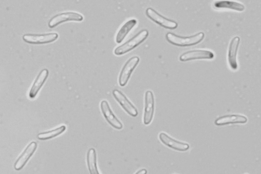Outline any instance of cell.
Masks as SVG:
<instances>
[{"label":"cell","instance_id":"obj_11","mask_svg":"<svg viewBox=\"0 0 261 174\" xmlns=\"http://www.w3.org/2000/svg\"><path fill=\"white\" fill-rule=\"evenodd\" d=\"M101 110L107 122L117 130H121L123 125L114 115L108 102L103 100L101 103Z\"/></svg>","mask_w":261,"mask_h":174},{"label":"cell","instance_id":"obj_21","mask_svg":"<svg viewBox=\"0 0 261 174\" xmlns=\"http://www.w3.org/2000/svg\"></svg>","mask_w":261,"mask_h":174},{"label":"cell","instance_id":"obj_19","mask_svg":"<svg viewBox=\"0 0 261 174\" xmlns=\"http://www.w3.org/2000/svg\"><path fill=\"white\" fill-rule=\"evenodd\" d=\"M66 126H61L55 129L50 130V131L42 133L38 135V139L42 140H45L56 137L63 134L66 130Z\"/></svg>","mask_w":261,"mask_h":174},{"label":"cell","instance_id":"obj_5","mask_svg":"<svg viewBox=\"0 0 261 174\" xmlns=\"http://www.w3.org/2000/svg\"><path fill=\"white\" fill-rule=\"evenodd\" d=\"M83 19V16L77 13H63L53 17L49 21L48 26L50 28H53L66 21H81Z\"/></svg>","mask_w":261,"mask_h":174},{"label":"cell","instance_id":"obj_6","mask_svg":"<svg viewBox=\"0 0 261 174\" xmlns=\"http://www.w3.org/2000/svg\"><path fill=\"white\" fill-rule=\"evenodd\" d=\"M144 123L149 125L153 120L155 112V99L153 92L148 91L145 94Z\"/></svg>","mask_w":261,"mask_h":174},{"label":"cell","instance_id":"obj_10","mask_svg":"<svg viewBox=\"0 0 261 174\" xmlns=\"http://www.w3.org/2000/svg\"><path fill=\"white\" fill-rule=\"evenodd\" d=\"M112 94L115 100L121 105L127 114L133 117L137 116L138 113L137 109L122 92L118 90H114Z\"/></svg>","mask_w":261,"mask_h":174},{"label":"cell","instance_id":"obj_12","mask_svg":"<svg viewBox=\"0 0 261 174\" xmlns=\"http://www.w3.org/2000/svg\"><path fill=\"white\" fill-rule=\"evenodd\" d=\"M37 147L35 141H32L28 145L22 154L18 158L15 164V169L17 171L22 169L27 164L29 159L34 155Z\"/></svg>","mask_w":261,"mask_h":174},{"label":"cell","instance_id":"obj_17","mask_svg":"<svg viewBox=\"0 0 261 174\" xmlns=\"http://www.w3.org/2000/svg\"><path fill=\"white\" fill-rule=\"evenodd\" d=\"M86 161L90 174H100L97 167L96 153L94 148L89 150Z\"/></svg>","mask_w":261,"mask_h":174},{"label":"cell","instance_id":"obj_2","mask_svg":"<svg viewBox=\"0 0 261 174\" xmlns=\"http://www.w3.org/2000/svg\"><path fill=\"white\" fill-rule=\"evenodd\" d=\"M149 36V32L147 30L141 31L133 38L127 41L124 44L117 47L114 50L115 55L122 56L139 46L144 42Z\"/></svg>","mask_w":261,"mask_h":174},{"label":"cell","instance_id":"obj_15","mask_svg":"<svg viewBox=\"0 0 261 174\" xmlns=\"http://www.w3.org/2000/svg\"><path fill=\"white\" fill-rule=\"evenodd\" d=\"M49 73V71L46 69L40 72L29 92V96L31 99L35 98L42 86L47 79Z\"/></svg>","mask_w":261,"mask_h":174},{"label":"cell","instance_id":"obj_14","mask_svg":"<svg viewBox=\"0 0 261 174\" xmlns=\"http://www.w3.org/2000/svg\"><path fill=\"white\" fill-rule=\"evenodd\" d=\"M241 39L238 37L234 38L230 43L228 48L227 59L230 66L232 70H236L238 68L237 55Z\"/></svg>","mask_w":261,"mask_h":174},{"label":"cell","instance_id":"obj_8","mask_svg":"<svg viewBox=\"0 0 261 174\" xmlns=\"http://www.w3.org/2000/svg\"><path fill=\"white\" fill-rule=\"evenodd\" d=\"M159 138L162 144L174 150L185 152L188 150L190 148L189 144L175 139L164 133H160Z\"/></svg>","mask_w":261,"mask_h":174},{"label":"cell","instance_id":"obj_13","mask_svg":"<svg viewBox=\"0 0 261 174\" xmlns=\"http://www.w3.org/2000/svg\"><path fill=\"white\" fill-rule=\"evenodd\" d=\"M247 122L246 116L239 115H229L220 116L215 121L216 126H222L230 124H245Z\"/></svg>","mask_w":261,"mask_h":174},{"label":"cell","instance_id":"obj_9","mask_svg":"<svg viewBox=\"0 0 261 174\" xmlns=\"http://www.w3.org/2000/svg\"><path fill=\"white\" fill-rule=\"evenodd\" d=\"M214 54L208 50H194L182 54L180 57L181 61H187L197 59H211L214 58Z\"/></svg>","mask_w":261,"mask_h":174},{"label":"cell","instance_id":"obj_7","mask_svg":"<svg viewBox=\"0 0 261 174\" xmlns=\"http://www.w3.org/2000/svg\"><path fill=\"white\" fill-rule=\"evenodd\" d=\"M58 38L56 33H50L43 35H25L23 36V40L30 44H46L56 41Z\"/></svg>","mask_w":261,"mask_h":174},{"label":"cell","instance_id":"obj_4","mask_svg":"<svg viewBox=\"0 0 261 174\" xmlns=\"http://www.w3.org/2000/svg\"><path fill=\"white\" fill-rule=\"evenodd\" d=\"M139 58L134 57L129 59L125 64L120 74H119L118 82L121 86H125L128 83L130 75L137 66L139 62Z\"/></svg>","mask_w":261,"mask_h":174},{"label":"cell","instance_id":"obj_20","mask_svg":"<svg viewBox=\"0 0 261 174\" xmlns=\"http://www.w3.org/2000/svg\"><path fill=\"white\" fill-rule=\"evenodd\" d=\"M148 171L145 169H143L137 171L135 174H147Z\"/></svg>","mask_w":261,"mask_h":174},{"label":"cell","instance_id":"obj_3","mask_svg":"<svg viewBox=\"0 0 261 174\" xmlns=\"http://www.w3.org/2000/svg\"><path fill=\"white\" fill-rule=\"evenodd\" d=\"M146 14L149 19L162 27L173 30L178 27V24L175 21L162 16L153 8H148L146 10Z\"/></svg>","mask_w":261,"mask_h":174},{"label":"cell","instance_id":"obj_16","mask_svg":"<svg viewBox=\"0 0 261 174\" xmlns=\"http://www.w3.org/2000/svg\"><path fill=\"white\" fill-rule=\"evenodd\" d=\"M137 23L135 19H131L127 21L118 32L116 37V41L118 43H121L129 32L131 30Z\"/></svg>","mask_w":261,"mask_h":174},{"label":"cell","instance_id":"obj_18","mask_svg":"<svg viewBox=\"0 0 261 174\" xmlns=\"http://www.w3.org/2000/svg\"><path fill=\"white\" fill-rule=\"evenodd\" d=\"M214 6L216 8H226L242 12L245 9V6L242 3L230 1H220L214 3Z\"/></svg>","mask_w":261,"mask_h":174},{"label":"cell","instance_id":"obj_1","mask_svg":"<svg viewBox=\"0 0 261 174\" xmlns=\"http://www.w3.org/2000/svg\"><path fill=\"white\" fill-rule=\"evenodd\" d=\"M204 37L203 32H200L197 35L189 37L178 36L169 32L166 35V39L173 45L178 47H189L198 44L203 40Z\"/></svg>","mask_w":261,"mask_h":174}]
</instances>
